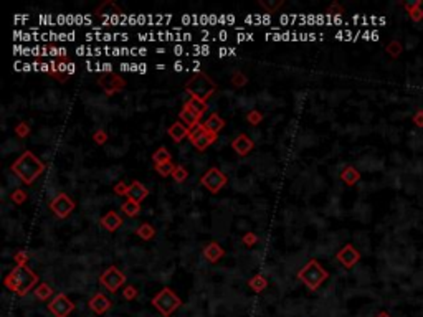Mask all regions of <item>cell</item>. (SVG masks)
Masks as SVG:
<instances>
[{
  "mask_svg": "<svg viewBox=\"0 0 423 317\" xmlns=\"http://www.w3.org/2000/svg\"><path fill=\"white\" fill-rule=\"evenodd\" d=\"M45 169H47L45 162L41 160L40 157H37L32 151H25L22 156L12 164L14 174L23 183H27V185H32V183L45 172Z\"/></svg>",
  "mask_w": 423,
  "mask_h": 317,
  "instance_id": "obj_1",
  "label": "cell"
},
{
  "mask_svg": "<svg viewBox=\"0 0 423 317\" xmlns=\"http://www.w3.org/2000/svg\"><path fill=\"white\" fill-rule=\"evenodd\" d=\"M3 282H5L7 289H10L17 296H27V293H30L37 286L38 276L28 266H15Z\"/></svg>",
  "mask_w": 423,
  "mask_h": 317,
  "instance_id": "obj_2",
  "label": "cell"
},
{
  "mask_svg": "<svg viewBox=\"0 0 423 317\" xmlns=\"http://www.w3.org/2000/svg\"><path fill=\"white\" fill-rule=\"evenodd\" d=\"M185 91L190 94V98H197L200 99V101L207 103V99L215 94L217 85L205 73L197 71L194 76L185 83Z\"/></svg>",
  "mask_w": 423,
  "mask_h": 317,
  "instance_id": "obj_3",
  "label": "cell"
},
{
  "mask_svg": "<svg viewBox=\"0 0 423 317\" xmlns=\"http://www.w3.org/2000/svg\"><path fill=\"white\" fill-rule=\"evenodd\" d=\"M298 278L299 281H303L311 291H317V287L329 278V273L322 268L321 263H317L316 260H311L298 273Z\"/></svg>",
  "mask_w": 423,
  "mask_h": 317,
  "instance_id": "obj_4",
  "label": "cell"
},
{
  "mask_svg": "<svg viewBox=\"0 0 423 317\" xmlns=\"http://www.w3.org/2000/svg\"><path fill=\"white\" fill-rule=\"evenodd\" d=\"M152 306L164 317H169L182 306V301L170 287H164L152 298Z\"/></svg>",
  "mask_w": 423,
  "mask_h": 317,
  "instance_id": "obj_5",
  "label": "cell"
},
{
  "mask_svg": "<svg viewBox=\"0 0 423 317\" xmlns=\"http://www.w3.org/2000/svg\"><path fill=\"white\" fill-rule=\"evenodd\" d=\"M99 284L106 291H110L111 294H116L119 291V287H123L126 284V276L123 271H119L116 266H110V268L99 276Z\"/></svg>",
  "mask_w": 423,
  "mask_h": 317,
  "instance_id": "obj_6",
  "label": "cell"
},
{
  "mask_svg": "<svg viewBox=\"0 0 423 317\" xmlns=\"http://www.w3.org/2000/svg\"><path fill=\"white\" fill-rule=\"evenodd\" d=\"M200 183H202L208 192H212V194H219V192L228 183V177L221 172L219 167H212V169H208L207 172L202 175Z\"/></svg>",
  "mask_w": 423,
  "mask_h": 317,
  "instance_id": "obj_7",
  "label": "cell"
},
{
  "mask_svg": "<svg viewBox=\"0 0 423 317\" xmlns=\"http://www.w3.org/2000/svg\"><path fill=\"white\" fill-rule=\"evenodd\" d=\"M217 136L219 134H213V132H208L207 129L203 127V124H199L197 127L190 129V134H188V139L190 142L194 144V147L197 151H205L208 149L210 145L217 141Z\"/></svg>",
  "mask_w": 423,
  "mask_h": 317,
  "instance_id": "obj_8",
  "label": "cell"
},
{
  "mask_svg": "<svg viewBox=\"0 0 423 317\" xmlns=\"http://www.w3.org/2000/svg\"><path fill=\"white\" fill-rule=\"evenodd\" d=\"M74 207H76V203H74V200L71 198L68 194H58L56 197L50 202V210L61 220L70 216L71 211L74 210Z\"/></svg>",
  "mask_w": 423,
  "mask_h": 317,
  "instance_id": "obj_9",
  "label": "cell"
},
{
  "mask_svg": "<svg viewBox=\"0 0 423 317\" xmlns=\"http://www.w3.org/2000/svg\"><path fill=\"white\" fill-rule=\"evenodd\" d=\"M98 85L103 88V91L106 93L108 96H112L116 94L118 91L124 89L126 88V79L121 76L118 73H106L103 76L98 78Z\"/></svg>",
  "mask_w": 423,
  "mask_h": 317,
  "instance_id": "obj_10",
  "label": "cell"
},
{
  "mask_svg": "<svg viewBox=\"0 0 423 317\" xmlns=\"http://www.w3.org/2000/svg\"><path fill=\"white\" fill-rule=\"evenodd\" d=\"M47 307L55 317H68L74 311V304L65 294H56L53 301L48 302Z\"/></svg>",
  "mask_w": 423,
  "mask_h": 317,
  "instance_id": "obj_11",
  "label": "cell"
},
{
  "mask_svg": "<svg viewBox=\"0 0 423 317\" xmlns=\"http://www.w3.org/2000/svg\"><path fill=\"white\" fill-rule=\"evenodd\" d=\"M336 260L341 263L346 269H350V268H354L359 261H361V253L355 249L354 245L349 243V245L342 246V248L339 249L337 254H336Z\"/></svg>",
  "mask_w": 423,
  "mask_h": 317,
  "instance_id": "obj_12",
  "label": "cell"
},
{
  "mask_svg": "<svg viewBox=\"0 0 423 317\" xmlns=\"http://www.w3.org/2000/svg\"><path fill=\"white\" fill-rule=\"evenodd\" d=\"M147 195H149V189L144 185V183L139 182V180H132V183L128 189L126 197H128V200H132V202H136L141 205V203L147 198Z\"/></svg>",
  "mask_w": 423,
  "mask_h": 317,
  "instance_id": "obj_13",
  "label": "cell"
},
{
  "mask_svg": "<svg viewBox=\"0 0 423 317\" xmlns=\"http://www.w3.org/2000/svg\"><path fill=\"white\" fill-rule=\"evenodd\" d=\"M111 307H112L111 299L106 298V294H103V293L94 294L93 298L90 299V309L93 311L94 314H98V316L104 314V312L110 311Z\"/></svg>",
  "mask_w": 423,
  "mask_h": 317,
  "instance_id": "obj_14",
  "label": "cell"
},
{
  "mask_svg": "<svg viewBox=\"0 0 423 317\" xmlns=\"http://www.w3.org/2000/svg\"><path fill=\"white\" fill-rule=\"evenodd\" d=\"M255 144L246 134H238L235 139L232 141V149L235 151L238 156H248L253 151Z\"/></svg>",
  "mask_w": 423,
  "mask_h": 317,
  "instance_id": "obj_15",
  "label": "cell"
},
{
  "mask_svg": "<svg viewBox=\"0 0 423 317\" xmlns=\"http://www.w3.org/2000/svg\"><path fill=\"white\" fill-rule=\"evenodd\" d=\"M101 227L104 228L106 231L110 233H114L116 230H119L121 227H123V218L116 213V211H108L106 215L101 218Z\"/></svg>",
  "mask_w": 423,
  "mask_h": 317,
  "instance_id": "obj_16",
  "label": "cell"
},
{
  "mask_svg": "<svg viewBox=\"0 0 423 317\" xmlns=\"http://www.w3.org/2000/svg\"><path fill=\"white\" fill-rule=\"evenodd\" d=\"M167 134H169V137L174 142H182V141L190 134V129H188L185 124H182L181 121H177V123H174L172 126L167 129Z\"/></svg>",
  "mask_w": 423,
  "mask_h": 317,
  "instance_id": "obj_17",
  "label": "cell"
},
{
  "mask_svg": "<svg viewBox=\"0 0 423 317\" xmlns=\"http://www.w3.org/2000/svg\"><path fill=\"white\" fill-rule=\"evenodd\" d=\"M223 254H225L223 248H221L217 241H210V243H207V245H205V248H203V256L207 258L210 263L220 261L221 258H223Z\"/></svg>",
  "mask_w": 423,
  "mask_h": 317,
  "instance_id": "obj_18",
  "label": "cell"
},
{
  "mask_svg": "<svg viewBox=\"0 0 423 317\" xmlns=\"http://www.w3.org/2000/svg\"><path fill=\"white\" fill-rule=\"evenodd\" d=\"M179 119H181V123L185 124L188 129H194V127H197L200 124V119H202V118H200V116H197L194 111L188 109L187 106H184L181 109V112H179Z\"/></svg>",
  "mask_w": 423,
  "mask_h": 317,
  "instance_id": "obj_19",
  "label": "cell"
},
{
  "mask_svg": "<svg viewBox=\"0 0 423 317\" xmlns=\"http://www.w3.org/2000/svg\"><path fill=\"white\" fill-rule=\"evenodd\" d=\"M203 127L207 129L208 132H213V134H219V132L221 131V129L225 127V119H221V118H220V114H217V112H212V114L208 116L207 119H205Z\"/></svg>",
  "mask_w": 423,
  "mask_h": 317,
  "instance_id": "obj_20",
  "label": "cell"
},
{
  "mask_svg": "<svg viewBox=\"0 0 423 317\" xmlns=\"http://www.w3.org/2000/svg\"><path fill=\"white\" fill-rule=\"evenodd\" d=\"M341 180L344 182L346 185L352 187L359 180H361V172H359V170L355 169V167L347 165V167H344V169H342V172H341Z\"/></svg>",
  "mask_w": 423,
  "mask_h": 317,
  "instance_id": "obj_21",
  "label": "cell"
},
{
  "mask_svg": "<svg viewBox=\"0 0 423 317\" xmlns=\"http://www.w3.org/2000/svg\"><path fill=\"white\" fill-rule=\"evenodd\" d=\"M404 8L407 10L410 18L413 22H422L423 20V8H422V0H415V2H405Z\"/></svg>",
  "mask_w": 423,
  "mask_h": 317,
  "instance_id": "obj_22",
  "label": "cell"
},
{
  "mask_svg": "<svg viewBox=\"0 0 423 317\" xmlns=\"http://www.w3.org/2000/svg\"><path fill=\"white\" fill-rule=\"evenodd\" d=\"M94 14H96V15H99V17H106V15H121V14H123V10H121V8H119L118 5H116V3L112 2V0H106V2H103L101 5H99L98 8H96Z\"/></svg>",
  "mask_w": 423,
  "mask_h": 317,
  "instance_id": "obj_23",
  "label": "cell"
},
{
  "mask_svg": "<svg viewBox=\"0 0 423 317\" xmlns=\"http://www.w3.org/2000/svg\"><path fill=\"white\" fill-rule=\"evenodd\" d=\"M184 106H187L188 109L194 111L197 116H200V118H202V116L205 114V111L208 109L207 103H205V101H200V99H197V98H190L185 104H184Z\"/></svg>",
  "mask_w": 423,
  "mask_h": 317,
  "instance_id": "obj_24",
  "label": "cell"
},
{
  "mask_svg": "<svg viewBox=\"0 0 423 317\" xmlns=\"http://www.w3.org/2000/svg\"><path fill=\"white\" fill-rule=\"evenodd\" d=\"M136 235L139 236L141 240L149 241V240H152V238L156 236V228H154L150 223H141L139 227H137V230H136Z\"/></svg>",
  "mask_w": 423,
  "mask_h": 317,
  "instance_id": "obj_25",
  "label": "cell"
},
{
  "mask_svg": "<svg viewBox=\"0 0 423 317\" xmlns=\"http://www.w3.org/2000/svg\"><path fill=\"white\" fill-rule=\"evenodd\" d=\"M121 211H123L126 216H129V218H134V216L139 215L141 205L136 202H132V200H126L123 205H121Z\"/></svg>",
  "mask_w": 423,
  "mask_h": 317,
  "instance_id": "obj_26",
  "label": "cell"
},
{
  "mask_svg": "<svg viewBox=\"0 0 423 317\" xmlns=\"http://www.w3.org/2000/svg\"><path fill=\"white\" fill-rule=\"evenodd\" d=\"M33 293H35V296L40 299V301H48V299L53 296V289H52V286L47 284V282H40V284L35 287Z\"/></svg>",
  "mask_w": 423,
  "mask_h": 317,
  "instance_id": "obj_27",
  "label": "cell"
},
{
  "mask_svg": "<svg viewBox=\"0 0 423 317\" xmlns=\"http://www.w3.org/2000/svg\"><path fill=\"white\" fill-rule=\"evenodd\" d=\"M170 158H172V156H170V152L167 151L166 147H159L157 151L152 154L154 165H161V164H167V162H172Z\"/></svg>",
  "mask_w": 423,
  "mask_h": 317,
  "instance_id": "obj_28",
  "label": "cell"
},
{
  "mask_svg": "<svg viewBox=\"0 0 423 317\" xmlns=\"http://www.w3.org/2000/svg\"><path fill=\"white\" fill-rule=\"evenodd\" d=\"M248 286L255 291V293H261V291L266 289L268 281H266L265 276H261V274H257V276H253L248 281Z\"/></svg>",
  "mask_w": 423,
  "mask_h": 317,
  "instance_id": "obj_29",
  "label": "cell"
},
{
  "mask_svg": "<svg viewBox=\"0 0 423 317\" xmlns=\"http://www.w3.org/2000/svg\"><path fill=\"white\" fill-rule=\"evenodd\" d=\"M284 5L283 0H259V7H263L268 14H275L278 8Z\"/></svg>",
  "mask_w": 423,
  "mask_h": 317,
  "instance_id": "obj_30",
  "label": "cell"
},
{
  "mask_svg": "<svg viewBox=\"0 0 423 317\" xmlns=\"http://www.w3.org/2000/svg\"><path fill=\"white\" fill-rule=\"evenodd\" d=\"M154 169H156V172L161 175V177H169V175L174 174L175 170V165L172 164V162H167V164H161V165H154Z\"/></svg>",
  "mask_w": 423,
  "mask_h": 317,
  "instance_id": "obj_31",
  "label": "cell"
},
{
  "mask_svg": "<svg viewBox=\"0 0 423 317\" xmlns=\"http://www.w3.org/2000/svg\"><path fill=\"white\" fill-rule=\"evenodd\" d=\"M27 198H28L27 192L22 190V189H15L10 194V200L15 203V205H22V203H25V200H27Z\"/></svg>",
  "mask_w": 423,
  "mask_h": 317,
  "instance_id": "obj_32",
  "label": "cell"
},
{
  "mask_svg": "<svg viewBox=\"0 0 423 317\" xmlns=\"http://www.w3.org/2000/svg\"><path fill=\"white\" fill-rule=\"evenodd\" d=\"M188 177V172H187V169L184 165H175V170H174V174H172V178L175 182H184L185 180V178Z\"/></svg>",
  "mask_w": 423,
  "mask_h": 317,
  "instance_id": "obj_33",
  "label": "cell"
},
{
  "mask_svg": "<svg viewBox=\"0 0 423 317\" xmlns=\"http://www.w3.org/2000/svg\"><path fill=\"white\" fill-rule=\"evenodd\" d=\"M246 121H248V124H251V126H258V124H261V121H263V114L259 111L253 109L246 114Z\"/></svg>",
  "mask_w": 423,
  "mask_h": 317,
  "instance_id": "obj_34",
  "label": "cell"
},
{
  "mask_svg": "<svg viewBox=\"0 0 423 317\" xmlns=\"http://www.w3.org/2000/svg\"><path fill=\"white\" fill-rule=\"evenodd\" d=\"M15 134L20 137V139H25V137H28V134H30V126H28L25 121H22V123H18L15 126Z\"/></svg>",
  "mask_w": 423,
  "mask_h": 317,
  "instance_id": "obj_35",
  "label": "cell"
},
{
  "mask_svg": "<svg viewBox=\"0 0 423 317\" xmlns=\"http://www.w3.org/2000/svg\"><path fill=\"white\" fill-rule=\"evenodd\" d=\"M387 53L388 55H392L393 58H397L402 53V43L399 40H393L390 41V43L387 45Z\"/></svg>",
  "mask_w": 423,
  "mask_h": 317,
  "instance_id": "obj_36",
  "label": "cell"
},
{
  "mask_svg": "<svg viewBox=\"0 0 423 317\" xmlns=\"http://www.w3.org/2000/svg\"><path fill=\"white\" fill-rule=\"evenodd\" d=\"M108 139H110V136H108V132L104 131V129H98V131L93 134V141L98 145H103L108 142Z\"/></svg>",
  "mask_w": 423,
  "mask_h": 317,
  "instance_id": "obj_37",
  "label": "cell"
},
{
  "mask_svg": "<svg viewBox=\"0 0 423 317\" xmlns=\"http://www.w3.org/2000/svg\"><path fill=\"white\" fill-rule=\"evenodd\" d=\"M246 83H248V78H246L245 74L240 73V71L235 73L232 76V85L235 86V88H243V86L246 85Z\"/></svg>",
  "mask_w": 423,
  "mask_h": 317,
  "instance_id": "obj_38",
  "label": "cell"
},
{
  "mask_svg": "<svg viewBox=\"0 0 423 317\" xmlns=\"http://www.w3.org/2000/svg\"><path fill=\"white\" fill-rule=\"evenodd\" d=\"M137 289L134 286H126L123 289V298L126 299V301H132V299L137 298Z\"/></svg>",
  "mask_w": 423,
  "mask_h": 317,
  "instance_id": "obj_39",
  "label": "cell"
},
{
  "mask_svg": "<svg viewBox=\"0 0 423 317\" xmlns=\"http://www.w3.org/2000/svg\"><path fill=\"white\" fill-rule=\"evenodd\" d=\"M243 243H245L246 246H253V245H257L258 243V236L255 235V233H245V235H243Z\"/></svg>",
  "mask_w": 423,
  "mask_h": 317,
  "instance_id": "obj_40",
  "label": "cell"
},
{
  "mask_svg": "<svg viewBox=\"0 0 423 317\" xmlns=\"http://www.w3.org/2000/svg\"><path fill=\"white\" fill-rule=\"evenodd\" d=\"M14 260H15V263H17V266H27V263H28V254L25 253V251H18L14 256Z\"/></svg>",
  "mask_w": 423,
  "mask_h": 317,
  "instance_id": "obj_41",
  "label": "cell"
},
{
  "mask_svg": "<svg viewBox=\"0 0 423 317\" xmlns=\"http://www.w3.org/2000/svg\"><path fill=\"white\" fill-rule=\"evenodd\" d=\"M344 14V7H341L337 2L331 3V7L328 8V15H342Z\"/></svg>",
  "mask_w": 423,
  "mask_h": 317,
  "instance_id": "obj_42",
  "label": "cell"
},
{
  "mask_svg": "<svg viewBox=\"0 0 423 317\" xmlns=\"http://www.w3.org/2000/svg\"><path fill=\"white\" fill-rule=\"evenodd\" d=\"M128 189H129V185H126L124 182H119V183H116V185H114V194L126 195V194H128Z\"/></svg>",
  "mask_w": 423,
  "mask_h": 317,
  "instance_id": "obj_43",
  "label": "cell"
},
{
  "mask_svg": "<svg viewBox=\"0 0 423 317\" xmlns=\"http://www.w3.org/2000/svg\"><path fill=\"white\" fill-rule=\"evenodd\" d=\"M413 123H415L418 127H423V109L417 111L415 114H413Z\"/></svg>",
  "mask_w": 423,
  "mask_h": 317,
  "instance_id": "obj_44",
  "label": "cell"
},
{
  "mask_svg": "<svg viewBox=\"0 0 423 317\" xmlns=\"http://www.w3.org/2000/svg\"><path fill=\"white\" fill-rule=\"evenodd\" d=\"M174 70H175V71H182V70H184V65L181 63V61H175Z\"/></svg>",
  "mask_w": 423,
  "mask_h": 317,
  "instance_id": "obj_45",
  "label": "cell"
},
{
  "mask_svg": "<svg viewBox=\"0 0 423 317\" xmlns=\"http://www.w3.org/2000/svg\"><path fill=\"white\" fill-rule=\"evenodd\" d=\"M40 70H41V71L47 73V71H50V70H52V68H50V65H47V63H41V65H40Z\"/></svg>",
  "mask_w": 423,
  "mask_h": 317,
  "instance_id": "obj_46",
  "label": "cell"
},
{
  "mask_svg": "<svg viewBox=\"0 0 423 317\" xmlns=\"http://www.w3.org/2000/svg\"><path fill=\"white\" fill-rule=\"evenodd\" d=\"M375 317H392V316H388L387 312H380L379 316H375Z\"/></svg>",
  "mask_w": 423,
  "mask_h": 317,
  "instance_id": "obj_47",
  "label": "cell"
}]
</instances>
